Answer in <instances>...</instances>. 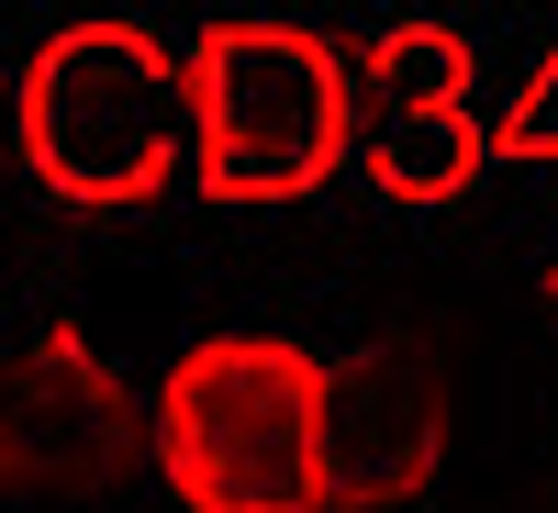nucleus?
<instances>
[{
    "instance_id": "9",
    "label": "nucleus",
    "mask_w": 558,
    "mask_h": 513,
    "mask_svg": "<svg viewBox=\"0 0 558 513\" xmlns=\"http://www.w3.org/2000/svg\"><path fill=\"white\" fill-rule=\"evenodd\" d=\"M547 313H558V268H547Z\"/></svg>"
},
{
    "instance_id": "6",
    "label": "nucleus",
    "mask_w": 558,
    "mask_h": 513,
    "mask_svg": "<svg viewBox=\"0 0 558 513\" xmlns=\"http://www.w3.org/2000/svg\"><path fill=\"white\" fill-rule=\"evenodd\" d=\"M425 112H470V45L447 23H391L357 57V123H425Z\"/></svg>"
},
{
    "instance_id": "2",
    "label": "nucleus",
    "mask_w": 558,
    "mask_h": 513,
    "mask_svg": "<svg viewBox=\"0 0 558 513\" xmlns=\"http://www.w3.org/2000/svg\"><path fill=\"white\" fill-rule=\"evenodd\" d=\"M12 134H23V168L57 201L134 212L191 157V68L146 23H68V34L34 45Z\"/></svg>"
},
{
    "instance_id": "5",
    "label": "nucleus",
    "mask_w": 558,
    "mask_h": 513,
    "mask_svg": "<svg viewBox=\"0 0 558 513\" xmlns=\"http://www.w3.org/2000/svg\"><path fill=\"white\" fill-rule=\"evenodd\" d=\"M458 402H447V357L436 346H357L336 357V425H324V513H402L425 502L447 469Z\"/></svg>"
},
{
    "instance_id": "8",
    "label": "nucleus",
    "mask_w": 558,
    "mask_h": 513,
    "mask_svg": "<svg viewBox=\"0 0 558 513\" xmlns=\"http://www.w3.org/2000/svg\"><path fill=\"white\" fill-rule=\"evenodd\" d=\"M492 157H514V168H558V45L514 78V101L492 112Z\"/></svg>"
},
{
    "instance_id": "7",
    "label": "nucleus",
    "mask_w": 558,
    "mask_h": 513,
    "mask_svg": "<svg viewBox=\"0 0 558 513\" xmlns=\"http://www.w3.org/2000/svg\"><path fill=\"white\" fill-rule=\"evenodd\" d=\"M481 112H425V123H368V179L391 201H458L481 168Z\"/></svg>"
},
{
    "instance_id": "4",
    "label": "nucleus",
    "mask_w": 558,
    "mask_h": 513,
    "mask_svg": "<svg viewBox=\"0 0 558 513\" xmlns=\"http://www.w3.org/2000/svg\"><path fill=\"white\" fill-rule=\"evenodd\" d=\"M134 457H157V436L134 425L123 368L89 346V323H34L12 357V402H0V480H12V502H89Z\"/></svg>"
},
{
    "instance_id": "1",
    "label": "nucleus",
    "mask_w": 558,
    "mask_h": 513,
    "mask_svg": "<svg viewBox=\"0 0 558 513\" xmlns=\"http://www.w3.org/2000/svg\"><path fill=\"white\" fill-rule=\"evenodd\" d=\"M324 425L336 368L291 335H202L157 380L146 469L179 513H324Z\"/></svg>"
},
{
    "instance_id": "3",
    "label": "nucleus",
    "mask_w": 558,
    "mask_h": 513,
    "mask_svg": "<svg viewBox=\"0 0 558 513\" xmlns=\"http://www.w3.org/2000/svg\"><path fill=\"white\" fill-rule=\"evenodd\" d=\"M357 134V68L302 23H213L191 45V168L213 201H302Z\"/></svg>"
}]
</instances>
